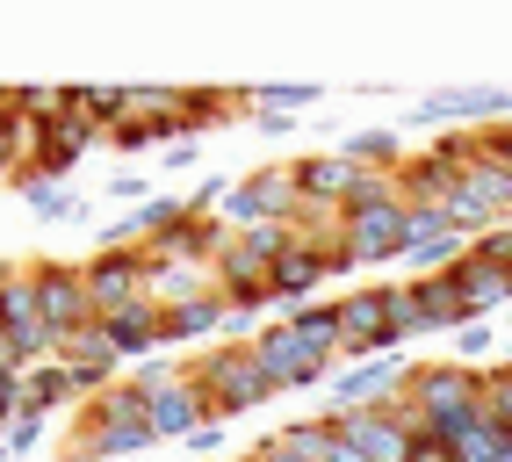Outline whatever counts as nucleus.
<instances>
[{
  "label": "nucleus",
  "instance_id": "f257e3e1",
  "mask_svg": "<svg viewBox=\"0 0 512 462\" xmlns=\"http://www.w3.org/2000/svg\"><path fill=\"white\" fill-rule=\"evenodd\" d=\"M397 398L419 412V426H426L433 441L455 448L469 426H484V369H462L455 354L448 361H419V369L404 376Z\"/></svg>",
  "mask_w": 512,
  "mask_h": 462
},
{
  "label": "nucleus",
  "instance_id": "f03ea898",
  "mask_svg": "<svg viewBox=\"0 0 512 462\" xmlns=\"http://www.w3.org/2000/svg\"><path fill=\"white\" fill-rule=\"evenodd\" d=\"M188 383L217 405V426L238 419V412H253V405H267V398L282 390V383L253 361V340H217V347H202V354L188 361Z\"/></svg>",
  "mask_w": 512,
  "mask_h": 462
},
{
  "label": "nucleus",
  "instance_id": "7ed1b4c3",
  "mask_svg": "<svg viewBox=\"0 0 512 462\" xmlns=\"http://www.w3.org/2000/svg\"><path fill=\"white\" fill-rule=\"evenodd\" d=\"M231 231L246 224H296L303 217V195H296V174L289 167H253L246 181L224 188V210H217Z\"/></svg>",
  "mask_w": 512,
  "mask_h": 462
},
{
  "label": "nucleus",
  "instance_id": "20e7f679",
  "mask_svg": "<svg viewBox=\"0 0 512 462\" xmlns=\"http://www.w3.org/2000/svg\"><path fill=\"white\" fill-rule=\"evenodd\" d=\"M390 304H397V282H368V289H347L339 296V354H397L390 340Z\"/></svg>",
  "mask_w": 512,
  "mask_h": 462
},
{
  "label": "nucleus",
  "instance_id": "39448f33",
  "mask_svg": "<svg viewBox=\"0 0 512 462\" xmlns=\"http://www.w3.org/2000/svg\"><path fill=\"white\" fill-rule=\"evenodd\" d=\"M145 275H152V253L145 246H101L87 260V304H94V318L130 311L145 296Z\"/></svg>",
  "mask_w": 512,
  "mask_h": 462
},
{
  "label": "nucleus",
  "instance_id": "423d86ee",
  "mask_svg": "<svg viewBox=\"0 0 512 462\" xmlns=\"http://www.w3.org/2000/svg\"><path fill=\"white\" fill-rule=\"evenodd\" d=\"M29 282H37V311H44V325H51L58 340L80 333V325H94L87 268H73V260H37V268H29Z\"/></svg>",
  "mask_w": 512,
  "mask_h": 462
},
{
  "label": "nucleus",
  "instance_id": "0eeeda50",
  "mask_svg": "<svg viewBox=\"0 0 512 462\" xmlns=\"http://www.w3.org/2000/svg\"><path fill=\"white\" fill-rule=\"evenodd\" d=\"M253 361L267 376H275L282 390H311V383H332V354H318L311 340L296 333V325H267V333H253Z\"/></svg>",
  "mask_w": 512,
  "mask_h": 462
},
{
  "label": "nucleus",
  "instance_id": "6e6552de",
  "mask_svg": "<svg viewBox=\"0 0 512 462\" xmlns=\"http://www.w3.org/2000/svg\"><path fill=\"white\" fill-rule=\"evenodd\" d=\"M339 239H347L354 268L404 260V246H412V210H404V203H383V210H368V217H339Z\"/></svg>",
  "mask_w": 512,
  "mask_h": 462
},
{
  "label": "nucleus",
  "instance_id": "1a4fd4ad",
  "mask_svg": "<svg viewBox=\"0 0 512 462\" xmlns=\"http://www.w3.org/2000/svg\"><path fill=\"white\" fill-rule=\"evenodd\" d=\"M404 376H412V361L404 354H368V361H347V369L332 376V412H368V405H390Z\"/></svg>",
  "mask_w": 512,
  "mask_h": 462
},
{
  "label": "nucleus",
  "instance_id": "9d476101",
  "mask_svg": "<svg viewBox=\"0 0 512 462\" xmlns=\"http://www.w3.org/2000/svg\"><path fill=\"white\" fill-rule=\"evenodd\" d=\"M145 419H152V434H159V441H188L195 426H210V419H217V405L202 398L188 376H174V383L145 390Z\"/></svg>",
  "mask_w": 512,
  "mask_h": 462
},
{
  "label": "nucleus",
  "instance_id": "9b49d317",
  "mask_svg": "<svg viewBox=\"0 0 512 462\" xmlns=\"http://www.w3.org/2000/svg\"><path fill=\"white\" fill-rule=\"evenodd\" d=\"M58 361L80 376L87 398H94V390H109V383L123 376V354H116V340H109V325H101V318L80 325V333H65V340H58Z\"/></svg>",
  "mask_w": 512,
  "mask_h": 462
},
{
  "label": "nucleus",
  "instance_id": "f8f14e48",
  "mask_svg": "<svg viewBox=\"0 0 512 462\" xmlns=\"http://www.w3.org/2000/svg\"><path fill=\"white\" fill-rule=\"evenodd\" d=\"M512 116V94L505 87H440L419 102V123H476V130H491Z\"/></svg>",
  "mask_w": 512,
  "mask_h": 462
},
{
  "label": "nucleus",
  "instance_id": "ddd939ff",
  "mask_svg": "<svg viewBox=\"0 0 512 462\" xmlns=\"http://www.w3.org/2000/svg\"><path fill=\"white\" fill-rule=\"evenodd\" d=\"M289 174H296V195H303V210H332L347 203V188H354V159L347 152H325V159H289Z\"/></svg>",
  "mask_w": 512,
  "mask_h": 462
},
{
  "label": "nucleus",
  "instance_id": "4468645a",
  "mask_svg": "<svg viewBox=\"0 0 512 462\" xmlns=\"http://www.w3.org/2000/svg\"><path fill=\"white\" fill-rule=\"evenodd\" d=\"M101 325H109V340H116V354H123V369H138V361H152V354L166 347V333H159V304H152V296H138L130 311L101 318Z\"/></svg>",
  "mask_w": 512,
  "mask_h": 462
},
{
  "label": "nucleus",
  "instance_id": "2eb2a0df",
  "mask_svg": "<svg viewBox=\"0 0 512 462\" xmlns=\"http://www.w3.org/2000/svg\"><path fill=\"white\" fill-rule=\"evenodd\" d=\"M404 304H412L419 333H462V325H469V311H462V296H455V282H448V275L404 282Z\"/></svg>",
  "mask_w": 512,
  "mask_h": 462
},
{
  "label": "nucleus",
  "instance_id": "dca6fc26",
  "mask_svg": "<svg viewBox=\"0 0 512 462\" xmlns=\"http://www.w3.org/2000/svg\"><path fill=\"white\" fill-rule=\"evenodd\" d=\"M231 325V311H224V296L210 289V296H195V304H181V311H159V333H166V347H195L202 354V340H217Z\"/></svg>",
  "mask_w": 512,
  "mask_h": 462
},
{
  "label": "nucleus",
  "instance_id": "f3484780",
  "mask_svg": "<svg viewBox=\"0 0 512 462\" xmlns=\"http://www.w3.org/2000/svg\"><path fill=\"white\" fill-rule=\"evenodd\" d=\"M217 289V275L210 268H195V260H159L152 253V275H145V296L159 311H181V304H195V296H210Z\"/></svg>",
  "mask_w": 512,
  "mask_h": 462
},
{
  "label": "nucleus",
  "instance_id": "a211bd4d",
  "mask_svg": "<svg viewBox=\"0 0 512 462\" xmlns=\"http://www.w3.org/2000/svg\"><path fill=\"white\" fill-rule=\"evenodd\" d=\"M448 282H455V296H462V311L469 318H491L498 304H512V275H498V268H484V260H455L448 268Z\"/></svg>",
  "mask_w": 512,
  "mask_h": 462
},
{
  "label": "nucleus",
  "instance_id": "6ab92c4d",
  "mask_svg": "<svg viewBox=\"0 0 512 462\" xmlns=\"http://www.w3.org/2000/svg\"><path fill=\"white\" fill-rule=\"evenodd\" d=\"M455 167H448V159H404V167H397V195H404V210H440V203H448V195H455Z\"/></svg>",
  "mask_w": 512,
  "mask_h": 462
},
{
  "label": "nucleus",
  "instance_id": "aec40b11",
  "mask_svg": "<svg viewBox=\"0 0 512 462\" xmlns=\"http://www.w3.org/2000/svg\"><path fill=\"white\" fill-rule=\"evenodd\" d=\"M73 398H87V390H80V376L73 369H65V361L51 354V361H37V369H29L22 376V412H58V405H73Z\"/></svg>",
  "mask_w": 512,
  "mask_h": 462
},
{
  "label": "nucleus",
  "instance_id": "412c9836",
  "mask_svg": "<svg viewBox=\"0 0 512 462\" xmlns=\"http://www.w3.org/2000/svg\"><path fill=\"white\" fill-rule=\"evenodd\" d=\"M325 282V260L318 246H289L275 268H267V289H275V304H311V289Z\"/></svg>",
  "mask_w": 512,
  "mask_h": 462
},
{
  "label": "nucleus",
  "instance_id": "4be33fe9",
  "mask_svg": "<svg viewBox=\"0 0 512 462\" xmlns=\"http://www.w3.org/2000/svg\"><path fill=\"white\" fill-rule=\"evenodd\" d=\"M94 426H152V419H145V390H138V383L94 390V398L80 405V434H94Z\"/></svg>",
  "mask_w": 512,
  "mask_h": 462
},
{
  "label": "nucleus",
  "instance_id": "5701e85b",
  "mask_svg": "<svg viewBox=\"0 0 512 462\" xmlns=\"http://www.w3.org/2000/svg\"><path fill=\"white\" fill-rule=\"evenodd\" d=\"M246 462H325V419H303L289 434H267Z\"/></svg>",
  "mask_w": 512,
  "mask_h": 462
},
{
  "label": "nucleus",
  "instance_id": "b1692460",
  "mask_svg": "<svg viewBox=\"0 0 512 462\" xmlns=\"http://www.w3.org/2000/svg\"><path fill=\"white\" fill-rule=\"evenodd\" d=\"M462 195H469V203H484L491 217H512V174L491 167V159H476V167L462 174Z\"/></svg>",
  "mask_w": 512,
  "mask_h": 462
},
{
  "label": "nucleus",
  "instance_id": "393cba45",
  "mask_svg": "<svg viewBox=\"0 0 512 462\" xmlns=\"http://www.w3.org/2000/svg\"><path fill=\"white\" fill-rule=\"evenodd\" d=\"M404 260H412L419 275H448L455 260H469V239H462V231H433V239H412V246H404Z\"/></svg>",
  "mask_w": 512,
  "mask_h": 462
},
{
  "label": "nucleus",
  "instance_id": "a878e982",
  "mask_svg": "<svg viewBox=\"0 0 512 462\" xmlns=\"http://www.w3.org/2000/svg\"><path fill=\"white\" fill-rule=\"evenodd\" d=\"M383 203H404V195H397V174L361 167L354 188H347V203H339V217H368V210H383Z\"/></svg>",
  "mask_w": 512,
  "mask_h": 462
},
{
  "label": "nucleus",
  "instance_id": "bb28decb",
  "mask_svg": "<svg viewBox=\"0 0 512 462\" xmlns=\"http://www.w3.org/2000/svg\"><path fill=\"white\" fill-rule=\"evenodd\" d=\"M238 239V253L253 260V268H275V260L296 246V224H246V231H231Z\"/></svg>",
  "mask_w": 512,
  "mask_h": 462
},
{
  "label": "nucleus",
  "instance_id": "cd10ccee",
  "mask_svg": "<svg viewBox=\"0 0 512 462\" xmlns=\"http://www.w3.org/2000/svg\"><path fill=\"white\" fill-rule=\"evenodd\" d=\"M289 325H296V333L311 340L318 354H339V304H318V296H311V304H296Z\"/></svg>",
  "mask_w": 512,
  "mask_h": 462
},
{
  "label": "nucleus",
  "instance_id": "c85d7f7f",
  "mask_svg": "<svg viewBox=\"0 0 512 462\" xmlns=\"http://www.w3.org/2000/svg\"><path fill=\"white\" fill-rule=\"evenodd\" d=\"M347 159H354V167H383V174L404 167V152H397L390 130H354V138H347Z\"/></svg>",
  "mask_w": 512,
  "mask_h": 462
},
{
  "label": "nucleus",
  "instance_id": "c756f323",
  "mask_svg": "<svg viewBox=\"0 0 512 462\" xmlns=\"http://www.w3.org/2000/svg\"><path fill=\"white\" fill-rule=\"evenodd\" d=\"M15 188H22V203H37V217H80V195H65L37 174H15Z\"/></svg>",
  "mask_w": 512,
  "mask_h": 462
},
{
  "label": "nucleus",
  "instance_id": "7c9ffc66",
  "mask_svg": "<svg viewBox=\"0 0 512 462\" xmlns=\"http://www.w3.org/2000/svg\"><path fill=\"white\" fill-rule=\"evenodd\" d=\"M246 102H260V109H282V116H296V109H311L318 102V87H282V80H260V87H246Z\"/></svg>",
  "mask_w": 512,
  "mask_h": 462
},
{
  "label": "nucleus",
  "instance_id": "2f4dec72",
  "mask_svg": "<svg viewBox=\"0 0 512 462\" xmlns=\"http://www.w3.org/2000/svg\"><path fill=\"white\" fill-rule=\"evenodd\" d=\"M484 419L512 434V369H498V361L484 369Z\"/></svg>",
  "mask_w": 512,
  "mask_h": 462
},
{
  "label": "nucleus",
  "instance_id": "473e14b6",
  "mask_svg": "<svg viewBox=\"0 0 512 462\" xmlns=\"http://www.w3.org/2000/svg\"><path fill=\"white\" fill-rule=\"evenodd\" d=\"M498 455H505V426H491V419L455 441V462H498Z\"/></svg>",
  "mask_w": 512,
  "mask_h": 462
},
{
  "label": "nucleus",
  "instance_id": "72a5a7b5",
  "mask_svg": "<svg viewBox=\"0 0 512 462\" xmlns=\"http://www.w3.org/2000/svg\"><path fill=\"white\" fill-rule=\"evenodd\" d=\"M325 462H368L361 441H354V426H347V412H325Z\"/></svg>",
  "mask_w": 512,
  "mask_h": 462
},
{
  "label": "nucleus",
  "instance_id": "f704fd0d",
  "mask_svg": "<svg viewBox=\"0 0 512 462\" xmlns=\"http://www.w3.org/2000/svg\"><path fill=\"white\" fill-rule=\"evenodd\" d=\"M491 340H498V333H491V318H469L462 333H455V361H462V369H476V361L491 354Z\"/></svg>",
  "mask_w": 512,
  "mask_h": 462
},
{
  "label": "nucleus",
  "instance_id": "c9c22d12",
  "mask_svg": "<svg viewBox=\"0 0 512 462\" xmlns=\"http://www.w3.org/2000/svg\"><path fill=\"white\" fill-rule=\"evenodd\" d=\"M37 441H44V419H37V412H22V419L8 426V434H0V462H15V455H29Z\"/></svg>",
  "mask_w": 512,
  "mask_h": 462
},
{
  "label": "nucleus",
  "instance_id": "e433bc0d",
  "mask_svg": "<svg viewBox=\"0 0 512 462\" xmlns=\"http://www.w3.org/2000/svg\"><path fill=\"white\" fill-rule=\"evenodd\" d=\"M476 159H491V167H505V174H512V116H505V123H491V130H476Z\"/></svg>",
  "mask_w": 512,
  "mask_h": 462
},
{
  "label": "nucleus",
  "instance_id": "4c0bfd02",
  "mask_svg": "<svg viewBox=\"0 0 512 462\" xmlns=\"http://www.w3.org/2000/svg\"><path fill=\"white\" fill-rule=\"evenodd\" d=\"M484 268H498V275H512V224H498V231H484V239L469 246Z\"/></svg>",
  "mask_w": 512,
  "mask_h": 462
},
{
  "label": "nucleus",
  "instance_id": "58836bf2",
  "mask_svg": "<svg viewBox=\"0 0 512 462\" xmlns=\"http://www.w3.org/2000/svg\"><path fill=\"white\" fill-rule=\"evenodd\" d=\"M174 376H181L174 361H159V354H152V361H138V369H130L123 383H138V390H159V383H174Z\"/></svg>",
  "mask_w": 512,
  "mask_h": 462
},
{
  "label": "nucleus",
  "instance_id": "ea45409f",
  "mask_svg": "<svg viewBox=\"0 0 512 462\" xmlns=\"http://www.w3.org/2000/svg\"><path fill=\"white\" fill-rule=\"evenodd\" d=\"M22 419V376H0V434Z\"/></svg>",
  "mask_w": 512,
  "mask_h": 462
},
{
  "label": "nucleus",
  "instance_id": "a19ab883",
  "mask_svg": "<svg viewBox=\"0 0 512 462\" xmlns=\"http://www.w3.org/2000/svg\"><path fill=\"white\" fill-rule=\"evenodd\" d=\"M404 462H455V448H448V441H433L426 426H419V434H412V455H404Z\"/></svg>",
  "mask_w": 512,
  "mask_h": 462
},
{
  "label": "nucleus",
  "instance_id": "79ce46f5",
  "mask_svg": "<svg viewBox=\"0 0 512 462\" xmlns=\"http://www.w3.org/2000/svg\"><path fill=\"white\" fill-rule=\"evenodd\" d=\"M318 260H325V275H354V253H347V239H339V231L318 246Z\"/></svg>",
  "mask_w": 512,
  "mask_h": 462
},
{
  "label": "nucleus",
  "instance_id": "37998d69",
  "mask_svg": "<svg viewBox=\"0 0 512 462\" xmlns=\"http://www.w3.org/2000/svg\"><path fill=\"white\" fill-rule=\"evenodd\" d=\"M217 448H224V426H217V419L188 434V455H202V462H217Z\"/></svg>",
  "mask_w": 512,
  "mask_h": 462
},
{
  "label": "nucleus",
  "instance_id": "c03bdc74",
  "mask_svg": "<svg viewBox=\"0 0 512 462\" xmlns=\"http://www.w3.org/2000/svg\"><path fill=\"white\" fill-rule=\"evenodd\" d=\"M109 195H116V203H152V195H145V181H138V174H116V181H109Z\"/></svg>",
  "mask_w": 512,
  "mask_h": 462
},
{
  "label": "nucleus",
  "instance_id": "a18cd8bd",
  "mask_svg": "<svg viewBox=\"0 0 512 462\" xmlns=\"http://www.w3.org/2000/svg\"><path fill=\"white\" fill-rule=\"evenodd\" d=\"M289 123H296V116H282V109H260V116H253V130H267V138H282Z\"/></svg>",
  "mask_w": 512,
  "mask_h": 462
},
{
  "label": "nucleus",
  "instance_id": "49530a36",
  "mask_svg": "<svg viewBox=\"0 0 512 462\" xmlns=\"http://www.w3.org/2000/svg\"><path fill=\"white\" fill-rule=\"evenodd\" d=\"M498 369H512V340H505V354H498Z\"/></svg>",
  "mask_w": 512,
  "mask_h": 462
},
{
  "label": "nucleus",
  "instance_id": "de8ad7c7",
  "mask_svg": "<svg viewBox=\"0 0 512 462\" xmlns=\"http://www.w3.org/2000/svg\"><path fill=\"white\" fill-rule=\"evenodd\" d=\"M498 462H512V434H505V455H498Z\"/></svg>",
  "mask_w": 512,
  "mask_h": 462
},
{
  "label": "nucleus",
  "instance_id": "09e8293b",
  "mask_svg": "<svg viewBox=\"0 0 512 462\" xmlns=\"http://www.w3.org/2000/svg\"><path fill=\"white\" fill-rule=\"evenodd\" d=\"M217 462H231V455H217Z\"/></svg>",
  "mask_w": 512,
  "mask_h": 462
}]
</instances>
